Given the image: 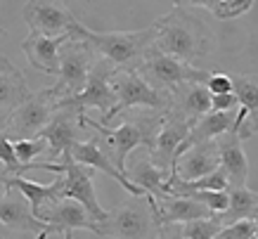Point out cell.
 I'll use <instances>...</instances> for the list:
<instances>
[{
	"mask_svg": "<svg viewBox=\"0 0 258 239\" xmlns=\"http://www.w3.org/2000/svg\"><path fill=\"white\" fill-rule=\"evenodd\" d=\"M154 26V50L195 67L197 59L209 57L216 50V36L202 17L185 3H178L168 15L159 17Z\"/></svg>",
	"mask_w": 258,
	"mask_h": 239,
	"instance_id": "obj_1",
	"label": "cell"
},
{
	"mask_svg": "<svg viewBox=\"0 0 258 239\" xmlns=\"http://www.w3.org/2000/svg\"><path fill=\"white\" fill-rule=\"evenodd\" d=\"M164 114L166 111H152V109H128L123 114H118L123 116V121L114 128L102 126L100 121H95L90 116H83V124L97 133V142L104 149V154L125 175L128 154L135 147H145L147 152L152 149L154 138L164 124Z\"/></svg>",
	"mask_w": 258,
	"mask_h": 239,
	"instance_id": "obj_2",
	"label": "cell"
},
{
	"mask_svg": "<svg viewBox=\"0 0 258 239\" xmlns=\"http://www.w3.org/2000/svg\"><path fill=\"white\" fill-rule=\"evenodd\" d=\"M74 38L83 40L93 47V52L114 67L123 71H138L142 59L154 47V26L140 29V31H93L81 22L71 29Z\"/></svg>",
	"mask_w": 258,
	"mask_h": 239,
	"instance_id": "obj_3",
	"label": "cell"
},
{
	"mask_svg": "<svg viewBox=\"0 0 258 239\" xmlns=\"http://www.w3.org/2000/svg\"><path fill=\"white\" fill-rule=\"evenodd\" d=\"M154 208L157 201L152 197H135L107 211V218L97 223L95 234L107 239H157L159 223L154 218Z\"/></svg>",
	"mask_w": 258,
	"mask_h": 239,
	"instance_id": "obj_4",
	"label": "cell"
},
{
	"mask_svg": "<svg viewBox=\"0 0 258 239\" xmlns=\"http://www.w3.org/2000/svg\"><path fill=\"white\" fill-rule=\"evenodd\" d=\"M138 74H140L145 81H147L154 90L164 93L171 97L178 88L187 83H206L209 81V71L197 69L192 64L182 62V59H175V57H168V54L157 52L154 47L147 52V57L142 59V64L138 67Z\"/></svg>",
	"mask_w": 258,
	"mask_h": 239,
	"instance_id": "obj_5",
	"label": "cell"
},
{
	"mask_svg": "<svg viewBox=\"0 0 258 239\" xmlns=\"http://www.w3.org/2000/svg\"><path fill=\"white\" fill-rule=\"evenodd\" d=\"M111 90L116 95V107L111 109L107 118H102V126H109L118 114L128 109H152V111H168L171 97L154 90L138 71L116 69L111 76Z\"/></svg>",
	"mask_w": 258,
	"mask_h": 239,
	"instance_id": "obj_6",
	"label": "cell"
},
{
	"mask_svg": "<svg viewBox=\"0 0 258 239\" xmlns=\"http://www.w3.org/2000/svg\"><path fill=\"white\" fill-rule=\"evenodd\" d=\"M57 107H59V97L52 90V85L43 88L38 93H31V97L10 116L0 131L5 133L12 142L38 138L40 131L50 124V118L57 111Z\"/></svg>",
	"mask_w": 258,
	"mask_h": 239,
	"instance_id": "obj_7",
	"label": "cell"
},
{
	"mask_svg": "<svg viewBox=\"0 0 258 239\" xmlns=\"http://www.w3.org/2000/svg\"><path fill=\"white\" fill-rule=\"evenodd\" d=\"M95 59H97V54L93 52V47L88 43L74 38V36L64 40L59 47V74H57V83L52 85L59 100L76 97L83 90Z\"/></svg>",
	"mask_w": 258,
	"mask_h": 239,
	"instance_id": "obj_8",
	"label": "cell"
},
{
	"mask_svg": "<svg viewBox=\"0 0 258 239\" xmlns=\"http://www.w3.org/2000/svg\"><path fill=\"white\" fill-rule=\"evenodd\" d=\"M47 170L62 175V199H71L76 204H81L95 223H102L107 218V211L97 201L95 185H93V170L88 166H81L69 154H64L57 163L47 161Z\"/></svg>",
	"mask_w": 258,
	"mask_h": 239,
	"instance_id": "obj_9",
	"label": "cell"
},
{
	"mask_svg": "<svg viewBox=\"0 0 258 239\" xmlns=\"http://www.w3.org/2000/svg\"><path fill=\"white\" fill-rule=\"evenodd\" d=\"M114 67H111L107 59L97 57L90 67V74H88V81L83 85L76 97H69V100H59L67 107H74L76 111L86 114V109H100L102 118H107L111 114V109L116 107V95L111 90V76H114Z\"/></svg>",
	"mask_w": 258,
	"mask_h": 239,
	"instance_id": "obj_10",
	"label": "cell"
},
{
	"mask_svg": "<svg viewBox=\"0 0 258 239\" xmlns=\"http://www.w3.org/2000/svg\"><path fill=\"white\" fill-rule=\"evenodd\" d=\"M83 116L86 114H81V111H76L74 107H67V104L59 102V107H57V111L52 114L50 124H47L38 135V138L45 140L50 163H57L64 154H69L79 142H83V140H81L83 128H86Z\"/></svg>",
	"mask_w": 258,
	"mask_h": 239,
	"instance_id": "obj_11",
	"label": "cell"
},
{
	"mask_svg": "<svg viewBox=\"0 0 258 239\" xmlns=\"http://www.w3.org/2000/svg\"><path fill=\"white\" fill-rule=\"evenodd\" d=\"M24 19L29 24L31 33H40L47 38H62L71 36L74 24L79 22L71 15V10L62 3H26Z\"/></svg>",
	"mask_w": 258,
	"mask_h": 239,
	"instance_id": "obj_12",
	"label": "cell"
},
{
	"mask_svg": "<svg viewBox=\"0 0 258 239\" xmlns=\"http://www.w3.org/2000/svg\"><path fill=\"white\" fill-rule=\"evenodd\" d=\"M192 126L195 124L182 121V118L168 114V111L164 114V124L159 128L157 138H154V145L147 152V156H149V161L154 163L159 170H164L166 175H171V168H173V163H175V154H178L180 145L185 142Z\"/></svg>",
	"mask_w": 258,
	"mask_h": 239,
	"instance_id": "obj_13",
	"label": "cell"
},
{
	"mask_svg": "<svg viewBox=\"0 0 258 239\" xmlns=\"http://www.w3.org/2000/svg\"><path fill=\"white\" fill-rule=\"evenodd\" d=\"M232 93L239 102V114L235 116L232 133L239 138H251L258 133V74H235Z\"/></svg>",
	"mask_w": 258,
	"mask_h": 239,
	"instance_id": "obj_14",
	"label": "cell"
},
{
	"mask_svg": "<svg viewBox=\"0 0 258 239\" xmlns=\"http://www.w3.org/2000/svg\"><path fill=\"white\" fill-rule=\"evenodd\" d=\"M36 218L40 223L50 225L52 232H59V234L71 230H88L95 234V227H97V223L88 216L86 208L71 199H59V201H52V204H45Z\"/></svg>",
	"mask_w": 258,
	"mask_h": 239,
	"instance_id": "obj_15",
	"label": "cell"
},
{
	"mask_svg": "<svg viewBox=\"0 0 258 239\" xmlns=\"http://www.w3.org/2000/svg\"><path fill=\"white\" fill-rule=\"evenodd\" d=\"M0 225L19 232H33L36 239H47L50 234H55L50 225L40 223L38 218L33 216L31 208H29V201L24 199L22 194H15V190H8L5 197L0 199Z\"/></svg>",
	"mask_w": 258,
	"mask_h": 239,
	"instance_id": "obj_16",
	"label": "cell"
},
{
	"mask_svg": "<svg viewBox=\"0 0 258 239\" xmlns=\"http://www.w3.org/2000/svg\"><path fill=\"white\" fill-rule=\"evenodd\" d=\"M69 156L76 163H81V166H88L90 170H102V173H107V175H109L111 180H116L118 185L123 187L128 194H133V197H147V194L140 192V190H138V187H135L133 183H131V180L114 166V163H111V159L104 154V149H102L100 142H97V135L90 138V140L79 142V145L69 152Z\"/></svg>",
	"mask_w": 258,
	"mask_h": 239,
	"instance_id": "obj_17",
	"label": "cell"
},
{
	"mask_svg": "<svg viewBox=\"0 0 258 239\" xmlns=\"http://www.w3.org/2000/svg\"><path fill=\"white\" fill-rule=\"evenodd\" d=\"M216 147H218V168L225 173L227 187H246V177H249V161L244 154L242 138L237 133H223L220 138H216Z\"/></svg>",
	"mask_w": 258,
	"mask_h": 239,
	"instance_id": "obj_18",
	"label": "cell"
},
{
	"mask_svg": "<svg viewBox=\"0 0 258 239\" xmlns=\"http://www.w3.org/2000/svg\"><path fill=\"white\" fill-rule=\"evenodd\" d=\"M218 147H216V140H209V142H199V145L189 147L187 152L175 159L171 173L185 180V183H192V180H199V177L209 175V173H216L218 170Z\"/></svg>",
	"mask_w": 258,
	"mask_h": 239,
	"instance_id": "obj_19",
	"label": "cell"
},
{
	"mask_svg": "<svg viewBox=\"0 0 258 239\" xmlns=\"http://www.w3.org/2000/svg\"><path fill=\"white\" fill-rule=\"evenodd\" d=\"M29 97H31V90L22 71L8 57L0 54V128Z\"/></svg>",
	"mask_w": 258,
	"mask_h": 239,
	"instance_id": "obj_20",
	"label": "cell"
},
{
	"mask_svg": "<svg viewBox=\"0 0 258 239\" xmlns=\"http://www.w3.org/2000/svg\"><path fill=\"white\" fill-rule=\"evenodd\" d=\"M67 38H69V36L47 38V36H40V33H29V36L22 40V50H24V54H26L29 64H31L36 71L57 76V74H59V47H62V43Z\"/></svg>",
	"mask_w": 258,
	"mask_h": 239,
	"instance_id": "obj_21",
	"label": "cell"
},
{
	"mask_svg": "<svg viewBox=\"0 0 258 239\" xmlns=\"http://www.w3.org/2000/svg\"><path fill=\"white\" fill-rule=\"evenodd\" d=\"M209 111H211V95L204 83H187L171 95L168 114L178 116L182 121L195 124L197 118H202Z\"/></svg>",
	"mask_w": 258,
	"mask_h": 239,
	"instance_id": "obj_22",
	"label": "cell"
},
{
	"mask_svg": "<svg viewBox=\"0 0 258 239\" xmlns=\"http://www.w3.org/2000/svg\"><path fill=\"white\" fill-rule=\"evenodd\" d=\"M154 218H157L159 227H164V225H185V223H195V220H204V218H213V213L195 199L164 197V199L157 201Z\"/></svg>",
	"mask_w": 258,
	"mask_h": 239,
	"instance_id": "obj_23",
	"label": "cell"
},
{
	"mask_svg": "<svg viewBox=\"0 0 258 239\" xmlns=\"http://www.w3.org/2000/svg\"><path fill=\"white\" fill-rule=\"evenodd\" d=\"M232 126H235V111H209V114H204L202 118H197L195 126L189 128L187 138L180 145L175 159H178L182 152H187L189 147L199 145V142L216 140V138H220L223 133H230Z\"/></svg>",
	"mask_w": 258,
	"mask_h": 239,
	"instance_id": "obj_24",
	"label": "cell"
},
{
	"mask_svg": "<svg viewBox=\"0 0 258 239\" xmlns=\"http://www.w3.org/2000/svg\"><path fill=\"white\" fill-rule=\"evenodd\" d=\"M3 185H5V190H17L22 194L24 199L29 201V208H31L33 216H38V211L45 204L62 199V175H57L50 185H38L31 180H24V177H5Z\"/></svg>",
	"mask_w": 258,
	"mask_h": 239,
	"instance_id": "obj_25",
	"label": "cell"
},
{
	"mask_svg": "<svg viewBox=\"0 0 258 239\" xmlns=\"http://www.w3.org/2000/svg\"><path fill=\"white\" fill-rule=\"evenodd\" d=\"M125 177L154 201L168 197L166 194V177L168 175L149 161V156H140V159L135 156V161L131 166H125Z\"/></svg>",
	"mask_w": 258,
	"mask_h": 239,
	"instance_id": "obj_26",
	"label": "cell"
},
{
	"mask_svg": "<svg viewBox=\"0 0 258 239\" xmlns=\"http://www.w3.org/2000/svg\"><path fill=\"white\" fill-rule=\"evenodd\" d=\"M258 213V192H251L249 187H227V208L216 216L223 227L239 220H253Z\"/></svg>",
	"mask_w": 258,
	"mask_h": 239,
	"instance_id": "obj_27",
	"label": "cell"
},
{
	"mask_svg": "<svg viewBox=\"0 0 258 239\" xmlns=\"http://www.w3.org/2000/svg\"><path fill=\"white\" fill-rule=\"evenodd\" d=\"M187 8H199V10H206L211 12L216 19L220 22H230V19H237V17L246 15L253 3L251 0H195V3H185Z\"/></svg>",
	"mask_w": 258,
	"mask_h": 239,
	"instance_id": "obj_28",
	"label": "cell"
},
{
	"mask_svg": "<svg viewBox=\"0 0 258 239\" xmlns=\"http://www.w3.org/2000/svg\"><path fill=\"white\" fill-rule=\"evenodd\" d=\"M178 230L185 239H216L218 232L223 230V225L213 216V218H204V220H195V223L178 225Z\"/></svg>",
	"mask_w": 258,
	"mask_h": 239,
	"instance_id": "obj_29",
	"label": "cell"
},
{
	"mask_svg": "<svg viewBox=\"0 0 258 239\" xmlns=\"http://www.w3.org/2000/svg\"><path fill=\"white\" fill-rule=\"evenodd\" d=\"M12 145H15L17 161L22 163V166H31V163H36V159L47 149V145H45V140L43 138L17 140V142H12Z\"/></svg>",
	"mask_w": 258,
	"mask_h": 239,
	"instance_id": "obj_30",
	"label": "cell"
},
{
	"mask_svg": "<svg viewBox=\"0 0 258 239\" xmlns=\"http://www.w3.org/2000/svg\"><path fill=\"white\" fill-rule=\"evenodd\" d=\"M187 199L199 201V204H204V206L211 211L213 216H218V213H223L227 208V190L225 192H195V194H189Z\"/></svg>",
	"mask_w": 258,
	"mask_h": 239,
	"instance_id": "obj_31",
	"label": "cell"
},
{
	"mask_svg": "<svg viewBox=\"0 0 258 239\" xmlns=\"http://www.w3.org/2000/svg\"><path fill=\"white\" fill-rule=\"evenodd\" d=\"M220 239H256V227H253V220H239V223H232L223 227L218 232Z\"/></svg>",
	"mask_w": 258,
	"mask_h": 239,
	"instance_id": "obj_32",
	"label": "cell"
},
{
	"mask_svg": "<svg viewBox=\"0 0 258 239\" xmlns=\"http://www.w3.org/2000/svg\"><path fill=\"white\" fill-rule=\"evenodd\" d=\"M206 90L211 97H218V95H230L232 93V78L225 76V74H211L209 81H206Z\"/></svg>",
	"mask_w": 258,
	"mask_h": 239,
	"instance_id": "obj_33",
	"label": "cell"
},
{
	"mask_svg": "<svg viewBox=\"0 0 258 239\" xmlns=\"http://www.w3.org/2000/svg\"><path fill=\"white\" fill-rule=\"evenodd\" d=\"M237 107H239V102H237L235 93L211 97V111H235Z\"/></svg>",
	"mask_w": 258,
	"mask_h": 239,
	"instance_id": "obj_34",
	"label": "cell"
},
{
	"mask_svg": "<svg viewBox=\"0 0 258 239\" xmlns=\"http://www.w3.org/2000/svg\"><path fill=\"white\" fill-rule=\"evenodd\" d=\"M157 239H185L180 234L178 225H164V227H159V237Z\"/></svg>",
	"mask_w": 258,
	"mask_h": 239,
	"instance_id": "obj_35",
	"label": "cell"
},
{
	"mask_svg": "<svg viewBox=\"0 0 258 239\" xmlns=\"http://www.w3.org/2000/svg\"><path fill=\"white\" fill-rule=\"evenodd\" d=\"M5 177H8V173H5V168H3V166H0V183H3V180H5Z\"/></svg>",
	"mask_w": 258,
	"mask_h": 239,
	"instance_id": "obj_36",
	"label": "cell"
},
{
	"mask_svg": "<svg viewBox=\"0 0 258 239\" xmlns=\"http://www.w3.org/2000/svg\"><path fill=\"white\" fill-rule=\"evenodd\" d=\"M5 192H8V190H5V185H3V183H0V199H3V197H5Z\"/></svg>",
	"mask_w": 258,
	"mask_h": 239,
	"instance_id": "obj_37",
	"label": "cell"
},
{
	"mask_svg": "<svg viewBox=\"0 0 258 239\" xmlns=\"http://www.w3.org/2000/svg\"><path fill=\"white\" fill-rule=\"evenodd\" d=\"M253 227H256V239H258V213H256V218H253Z\"/></svg>",
	"mask_w": 258,
	"mask_h": 239,
	"instance_id": "obj_38",
	"label": "cell"
},
{
	"mask_svg": "<svg viewBox=\"0 0 258 239\" xmlns=\"http://www.w3.org/2000/svg\"><path fill=\"white\" fill-rule=\"evenodd\" d=\"M64 239H74V232H64Z\"/></svg>",
	"mask_w": 258,
	"mask_h": 239,
	"instance_id": "obj_39",
	"label": "cell"
},
{
	"mask_svg": "<svg viewBox=\"0 0 258 239\" xmlns=\"http://www.w3.org/2000/svg\"><path fill=\"white\" fill-rule=\"evenodd\" d=\"M0 239H8V234H5V230H0Z\"/></svg>",
	"mask_w": 258,
	"mask_h": 239,
	"instance_id": "obj_40",
	"label": "cell"
},
{
	"mask_svg": "<svg viewBox=\"0 0 258 239\" xmlns=\"http://www.w3.org/2000/svg\"><path fill=\"white\" fill-rule=\"evenodd\" d=\"M216 239H220V237H216Z\"/></svg>",
	"mask_w": 258,
	"mask_h": 239,
	"instance_id": "obj_41",
	"label": "cell"
}]
</instances>
